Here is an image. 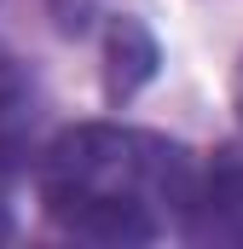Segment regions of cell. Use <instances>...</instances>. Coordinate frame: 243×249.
Instances as JSON below:
<instances>
[{
  "label": "cell",
  "instance_id": "4",
  "mask_svg": "<svg viewBox=\"0 0 243 249\" xmlns=\"http://www.w3.org/2000/svg\"><path fill=\"white\" fill-rule=\"evenodd\" d=\"M238 122H243V70H238Z\"/></svg>",
  "mask_w": 243,
  "mask_h": 249
},
{
  "label": "cell",
  "instance_id": "3",
  "mask_svg": "<svg viewBox=\"0 0 243 249\" xmlns=\"http://www.w3.org/2000/svg\"><path fill=\"white\" fill-rule=\"evenodd\" d=\"M29 122H35V110H29V87H23V75H17L12 64H0V174L23 157Z\"/></svg>",
  "mask_w": 243,
  "mask_h": 249
},
{
  "label": "cell",
  "instance_id": "1",
  "mask_svg": "<svg viewBox=\"0 0 243 249\" xmlns=\"http://www.w3.org/2000/svg\"><path fill=\"white\" fill-rule=\"evenodd\" d=\"M203 162L145 127L81 122L41 157V209L81 244H162L185 238Z\"/></svg>",
  "mask_w": 243,
  "mask_h": 249
},
{
  "label": "cell",
  "instance_id": "2",
  "mask_svg": "<svg viewBox=\"0 0 243 249\" xmlns=\"http://www.w3.org/2000/svg\"><path fill=\"white\" fill-rule=\"evenodd\" d=\"M185 238L191 244H243V162L203 168Z\"/></svg>",
  "mask_w": 243,
  "mask_h": 249
}]
</instances>
